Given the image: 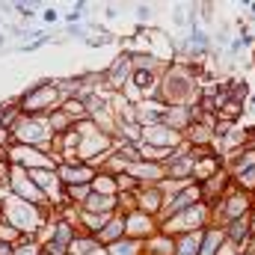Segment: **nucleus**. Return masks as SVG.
<instances>
[{"instance_id":"1","label":"nucleus","mask_w":255,"mask_h":255,"mask_svg":"<svg viewBox=\"0 0 255 255\" xmlns=\"http://www.w3.org/2000/svg\"><path fill=\"white\" fill-rule=\"evenodd\" d=\"M202 95V77L196 74V65L190 63H169L160 74V86L154 101L166 107H184V104H199Z\"/></svg>"},{"instance_id":"2","label":"nucleus","mask_w":255,"mask_h":255,"mask_svg":"<svg viewBox=\"0 0 255 255\" xmlns=\"http://www.w3.org/2000/svg\"><path fill=\"white\" fill-rule=\"evenodd\" d=\"M18 107L30 119H45L48 113H54L57 107H63V95H60L57 80H39V83L27 86L21 92V98H18Z\"/></svg>"},{"instance_id":"3","label":"nucleus","mask_w":255,"mask_h":255,"mask_svg":"<svg viewBox=\"0 0 255 255\" xmlns=\"http://www.w3.org/2000/svg\"><path fill=\"white\" fill-rule=\"evenodd\" d=\"M255 208V199L253 193H244L238 190V187H232V190L226 193L211 211H214V220H211V226H229V223H235V220H244V217H250Z\"/></svg>"},{"instance_id":"4","label":"nucleus","mask_w":255,"mask_h":255,"mask_svg":"<svg viewBox=\"0 0 255 255\" xmlns=\"http://www.w3.org/2000/svg\"><path fill=\"white\" fill-rule=\"evenodd\" d=\"M211 220H214V211H211V205L202 202V205H196V208L184 211V214H178V217H169V220L157 223V232H163V235H169V238H181V235H190V232H202V229H208Z\"/></svg>"},{"instance_id":"5","label":"nucleus","mask_w":255,"mask_h":255,"mask_svg":"<svg viewBox=\"0 0 255 255\" xmlns=\"http://www.w3.org/2000/svg\"><path fill=\"white\" fill-rule=\"evenodd\" d=\"M12 136L18 145H30V148H39L45 154H54V133L48 130L45 119H30V116H21L18 125L12 128Z\"/></svg>"},{"instance_id":"6","label":"nucleus","mask_w":255,"mask_h":255,"mask_svg":"<svg viewBox=\"0 0 255 255\" xmlns=\"http://www.w3.org/2000/svg\"><path fill=\"white\" fill-rule=\"evenodd\" d=\"M130 77H133L130 57H128V51H122V54H116V57H113V63L101 71V89H104V92H110V95H122V92H125V86L130 83Z\"/></svg>"},{"instance_id":"7","label":"nucleus","mask_w":255,"mask_h":255,"mask_svg":"<svg viewBox=\"0 0 255 255\" xmlns=\"http://www.w3.org/2000/svg\"><path fill=\"white\" fill-rule=\"evenodd\" d=\"M142 145H151L157 151H172L184 145V133L172 130L169 125H154V128H142Z\"/></svg>"},{"instance_id":"8","label":"nucleus","mask_w":255,"mask_h":255,"mask_svg":"<svg viewBox=\"0 0 255 255\" xmlns=\"http://www.w3.org/2000/svg\"><path fill=\"white\" fill-rule=\"evenodd\" d=\"M128 175L139 184V187H160L166 184V166L157 160H139L128 166Z\"/></svg>"},{"instance_id":"9","label":"nucleus","mask_w":255,"mask_h":255,"mask_svg":"<svg viewBox=\"0 0 255 255\" xmlns=\"http://www.w3.org/2000/svg\"><path fill=\"white\" fill-rule=\"evenodd\" d=\"M57 175H60L63 187H77V184H92L98 178V169L92 163L74 160V163H57Z\"/></svg>"},{"instance_id":"10","label":"nucleus","mask_w":255,"mask_h":255,"mask_svg":"<svg viewBox=\"0 0 255 255\" xmlns=\"http://www.w3.org/2000/svg\"><path fill=\"white\" fill-rule=\"evenodd\" d=\"M163 205H166V187H163V184H160V187H139V190H136V211H142V214L160 220Z\"/></svg>"},{"instance_id":"11","label":"nucleus","mask_w":255,"mask_h":255,"mask_svg":"<svg viewBox=\"0 0 255 255\" xmlns=\"http://www.w3.org/2000/svg\"><path fill=\"white\" fill-rule=\"evenodd\" d=\"M157 232V220L142 214V211H133L125 217V238H133V241H148L151 235Z\"/></svg>"},{"instance_id":"12","label":"nucleus","mask_w":255,"mask_h":255,"mask_svg":"<svg viewBox=\"0 0 255 255\" xmlns=\"http://www.w3.org/2000/svg\"><path fill=\"white\" fill-rule=\"evenodd\" d=\"M223 232H226V241H232L241 253L250 247V241H253V223H250V217H244V220H235V223H229V226H223Z\"/></svg>"},{"instance_id":"13","label":"nucleus","mask_w":255,"mask_h":255,"mask_svg":"<svg viewBox=\"0 0 255 255\" xmlns=\"http://www.w3.org/2000/svg\"><path fill=\"white\" fill-rule=\"evenodd\" d=\"M142 255H175V238L154 232L148 241H142Z\"/></svg>"},{"instance_id":"14","label":"nucleus","mask_w":255,"mask_h":255,"mask_svg":"<svg viewBox=\"0 0 255 255\" xmlns=\"http://www.w3.org/2000/svg\"><path fill=\"white\" fill-rule=\"evenodd\" d=\"M80 211L83 214H116L119 211V199L116 196H104V193H92L89 202Z\"/></svg>"},{"instance_id":"15","label":"nucleus","mask_w":255,"mask_h":255,"mask_svg":"<svg viewBox=\"0 0 255 255\" xmlns=\"http://www.w3.org/2000/svg\"><path fill=\"white\" fill-rule=\"evenodd\" d=\"M122 238H125V217H122V214H116V217H113V220H110V223L104 226V232H101V235H98L95 241H98V244H101V247L107 250V247L119 244Z\"/></svg>"},{"instance_id":"16","label":"nucleus","mask_w":255,"mask_h":255,"mask_svg":"<svg viewBox=\"0 0 255 255\" xmlns=\"http://www.w3.org/2000/svg\"><path fill=\"white\" fill-rule=\"evenodd\" d=\"M45 125H48V130H51L54 136H63V133H68V130H74V119L65 113L63 107H57L54 113L45 116Z\"/></svg>"},{"instance_id":"17","label":"nucleus","mask_w":255,"mask_h":255,"mask_svg":"<svg viewBox=\"0 0 255 255\" xmlns=\"http://www.w3.org/2000/svg\"><path fill=\"white\" fill-rule=\"evenodd\" d=\"M202 238H205V229L175 238V255H202Z\"/></svg>"},{"instance_id":"18","label":"nucleus","mask_w":255,"mask_h":255,"mask_svg":"<svg viewBox=\"0 0 255 255\" xmlns=\"http://www.w3.org/2000/svg\"><path fill=\"white\" fill-rule=\"evenodd\" d=\"M226 244V232L220 226H208L202 238V255H217V250Z\"/></svg>"},{"instance_id":"19","label":"nucleus","mask_w":255,"mask_h":255,"mask_svg":"<svg viewBox=\"0 0 255 255\" xmlns=\"http://www.w3.org/2000/svg\"><path fill=\"white\" fill-rule=\"evenodd\" d=\"M92 184H77V187H65V205L68 208H83L86 202H89V196H92Z\"/></svg>"},{"instance_id":"20","label":"nucleus","mask_w":255,"mask_h":255,"mask_svg":"<svg viewBox=\"0 0 255 255\" xmlns=\"http://www.w3.org/2000/svg\"><path fill=\"white\" fill-rule=\"evenodd\" d=\"M98 250H104V247H101L95 238H89V235H77V238H74V244L68 247V253H71V255H95Z\"/></svg>"},{"instance_id":"21","label":"nucleus","mask_w":255,"mask_h":255,"mask_svg":"<svg viewBox=\"0 0 255 255\" xmlns=\"http://www.w3.org/2000/svg\"><path fill=\"white\" fill-rule=\"evenodd\" d=\"M107 255H142V241H133V238H122L119 244L107 247Z\"/></svg>"},{"instance_id":"22","label":"nucleus","mask_w":255,"mask_h":255,"mask_svg":"<svg viewBox=\"0 0 255 255\" xmlns=\"http://www.w3.org/2000/svg\"><path fill=\"white\" fill-rule=\"evenodd\" d=\"M232 181H235V187L244 193H255V163L253 166H247V169H241L238 175H232Z\"/></svg>"},{"instance_id":"23","label":"nucleus","mask_w":255,"mask_h":255,"mask_svg":"<svg viewBox=\"0 0 255 255\" xmlns=\"http://www.w3.org/2000/svg\"><path fill=\"white\" fill-rule=\"evenodd\" d=\"M15 255H42L39 238H21V241L15 244Z\"/></svg>"},{"instance_id":"24","label":"nucleus","mask_w":255,"mask_h":255,"mask_svg":"<svg viewBox=\"0 0 255 255\" xmlns=\"http://www.w3.org/2000/svg\"><path fill=\"white\" fill-rule=\"evenodd\" d=\"M83 9H86V3H77L71 12H65V24H68V27H77V24H83V15H86Z\"/></svg>"},{"instance_id":"25","label":"nucleus","mask_w":255,"mask_h":255,"mask_svg":"<svg viewBox=\"0 0 255 255\" xmlns=\"http://www.w3.org/2000/svg\"><path fill=\"white\" fill-rule=\"evenodd\" d=\"M12 9H15V12H18L21 18H27V21H30V18L36 15V9H39V3H12Z\"/></svg>"},{"instance_id":"26","label":"nucleus","mask_w":255,"mask_h":255,"mask_svg":"<svg viewBox=\"0 0 255 255\" xmlns=\"http://www.w3.org/2000/svg\"><path fill=\"white\" fill-rule=\"evenodd\" d=\"M42 18H45V24H57V21H60V12H57L54 6H48V9L42 12Z\"/></svg>"},{"instance_id":"27","label":"nucleus","mask_w":255,"mask_h":255,"mask_svg":"<svg viewBox=\"0 0 255 255\" xmlns=\"http://www.w3.org/2000/svg\"><path fill=\"white\" fill-rule=\"evenodd\" d=\"M217 255H241V250H238V247H235L232 241H226V244H223V247L217 250Z\"/></svg>"},{"instance_id":"28","label":"nucleus","mask_w":255,"mask_h":255,"mask_svg":"<svg viewBox=\"0 0 255 255\" xmlns=\"http://www.w3.org/2000/svg\"><path fill=\"white\" fill-rule=\"evenodd\" d=\"M136 18H139V21H148V18H151V6L139 3V6H136Z\"/></svg>"},{"instance_id":"29","label":"nucleus","mask_w":255,"mask_h":255,"mask_svg":"<svg viewBox=\"0 0 255 255\" xmlns=\"http://www.w3.org/2000/svg\"><path fill=\"white\" fill-rule=\"evenodd\" d=\"M0 255H15V244H9V241L0 238Z\"/></svg>"},{"instance_id":"30","label":"nucleus","mask_w":255,"mask_h":255,"mask_svg":"<svg viewBox=\"0 0 255 255\" xmlns=\"http://www.w3.org/2000/svg\"><path fill=\"white\" fill-rule=\"evenodd\" d=\"M119 15V9L116 6H107V12H104V18H116Z\"/></svg>"},{"instance_id":"31","label":"nucleus","mask_w":255,"mask_h":255,"mask_svg":"<svg viewBox=\"0 0 255 255\" xmlns=\"http://www.w3.org/2000/svg\"><path fill=\"white\" fill-rule=\"evenodd\" d=\"M244 107H247L250 113H255V98H247V104H244Z\"/></svg>"},{"instance_id":"32","label":"nucleus","mask_w":255,"mask_h":255,"mask_svg":"<svg viewBox=\"0 0 255 255\" xmlns=\"http://www.w3.org/2000/svg\"><path fill=\"white\" fill-rule=\"evenodd\" d=\"M3 45H6V36H3V33H0V48H3Z\"/></svg>"},{"instance_id":"33","label":"nucleus","mask_w":255,"mask_h":255,"mask_svg":"<svg viewBox=\"0 0 255 255\" xmlns=\"http://www.w3.org/2000/svg\"><path fill=\"white\" fill-rule=\"evenodd\" d=\"M250 12H253V15H255V3H250Z\"/></svg>"},{"instance_id":"34","label":"nucleus","mask_w":255,"mask_h":255,"mask_svg":"<svg viewBox=\"0 0 255 255\" xmlns=\"http://www.w3.org/2000/svg\"><path fill=\"white\" fill-rule=\"evenodd\" d=\"M241 255H255V253H241Z\"/></svg>"}]
</instances>
